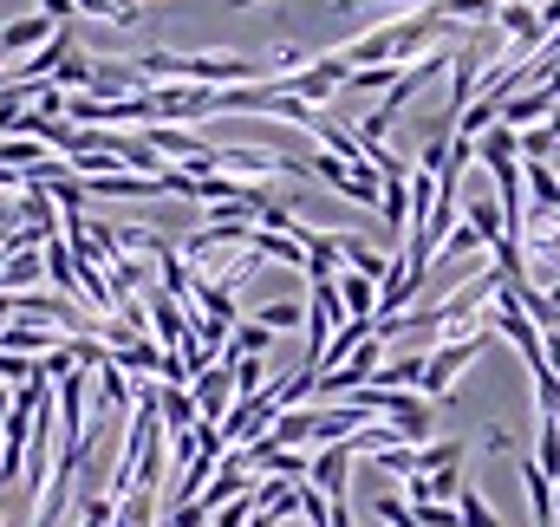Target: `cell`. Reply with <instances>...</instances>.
Here are the masks:
<instances>
[{"mask_svg":"<svg viewBox=\"0 0 560 527\" xmlns=\"http://www.w3.org/2000/svg\"><path fill=\"white\" fill-rule=\"evenodd\" d=\"M482 352H489V326H482V332H469V339H443V346L423 359V385H418V391L430 397V403H443V397L456 391V378H463Z\"/></svg>","mask_w":560,"mask_h":527,"instance_id":"1","label":"cell"},{"mask_svg":"<svg viewBox=\"0 0 560 527\" xmlns=\"http://www.w3.org/2000/svg\"><path fill=\"white\" fill-rule=\"evenodd\" d=\"M346 79H352V66H346L339 52H319V59H306V66H300L293 79H280V85H287L293 98H306V105L319 112V105H326L332 92H346Z\"/></svg>","mask_w":560,"mask_h":527,"instance_id":"2","label":"cell"},{"mask_svg":"<svg viewBox=\"0 0 560 527\" xmlns=\"http://www.w3.org/2000/svg\"><path fill=\"white\" fill-rule=\"evenodd\" d=\"M346 476H352V443H319V456L306 462V489H319L326 502H346Z\"/></svg>","mask_w":560,"mask_h":527,"instance_id":"3","label":"cell"},{"mask_svg":"<svg viewBox=\"0 0 560 527\" xmlns=\"http://www.w3.org/2000/svg\"><path fill=\"white\" fill-rule=\"evenodd\" d=\"M189 403H196V417H202V423H215V430H222V417H229V403H235V378H229V365L196 372V378H189Z\"/></svg>","mask_w":560,"mask_h":527,"instance_id":"4","label":"cell"},{"mask_svg":"<svg viewBox=\"0 0 560 527\" xmlns=\"http://www.w3.org/2000/svg\"><path fill=\"white\" fill-rule=\"evenodd\" d=\"M52 33H59V20H46V13H20V20L0 26V59H26V52H39Z\"/></svg>","mask_w":560,"mask_h":527,"instance_id":"5","label":"cell"},{"mask_svg":"<svg viewBox=\"0 0 560 527\" xmlns=\"http://www.w3.org/2000/svg\"><path fill=\"white\" fill-rule=\"evenodd\" d=\"M85 92H92V98H138L150 85H143V72L131 59H92V85H85Z\"/></svg>","mask_w":560,"mask_h":527,"instance_id":"6","label":"cell"},{"mask_svg":"<svg viewBox=\"0 0 560 527\" xmlns=\"http://www.w3.org/2000/svg\"><path fill=\"white\" fill-rule=\"evenodd\" d=\"M555 105H560V98L548 92V85H528V92H515V98L502 105V125H509V131H535Z\"/></svg>","mask_w":560,"mask_h":527,"instance_id":"7","label":"cell"},{"mask_svg":"<svg viewBox=\"0 0 560 527\" xmlns=\"http://www.w3.org/2000/svg\"><path fill=\"white\" fill-rule=\"evenodd\" d=\"M522 189H528V215H560V169L555 163H522Z\"/></svg>","mask_w":560,"mask_h":527,"instance_id":"8","label":"cell"},{"mask_svg":"<svg viewBox=\"0 0 560 527\" xmlns=\"http://www.w3.org/2000/svg\"><path fill=\"white\" fill-rule=\"evenodd\" d=\"M156 417H163V436H183L196 430V403H189V385H156Z\"/></svg>","mask_w":560,"mask_h":527,"instance_id":"9","label":"cell"},{"mask_svg":"<svg viewBox=\"0 0 560 527\" xmlns=\"http://www.w3.org/2000/svg\"><path fill=\"white\" fill-rule=\"evenodd\" d=\"M332 286H339L346 319H378V280H365V273H339Z\"/></svg>","mask_w":560,"mask_h":527,"instance_id":"10","label":"cell"},{"mask_svg":"<svg viewBox=\"0 0 560 527\" xmlns=\"http://www.w3.org/2000/svg\"><path fill=\"white\" fill-rule=\"evenodd\" d=\"M46 280V255L39 248H26V255H7L0 261V293H33Z\"/></svg>","mask_w":560,"mask_h":527,"instance_id":"11","label":"cell"},{"mask_svg":"<svg viewBox=\"0 0 560 527\" xmlns=\"http://www.w3.org/2000/svg\"><path fill=\"white\" fill-rule=\"evenodd\" d=\"M46 280H52V293H66V300H79V261H72V248H66V235H52L46 248Z\"/></svg>","mask_w":560,"mask_h":527,"instance_id":"12","label":"cell"},{"mask_svg":"<svg viewBox=\"0 0 560 527\" xmlns=\"http://www.w3.org/2000/svg\"><path fill=\"white\" fill-rule=\"evenodd\" d=\"M92 403H98V410H131L138 391H131V378H125L118 365H98V372H92Z\"/></svg>","mask_w":560,"mask_h":527,"instance_id":"13","label":"cell"},{"mask_svg":"<svg viewBox=\"0 0 560 527\" xmlns=\"http://www.w3.org/2000/svg\"><path fill=\"white\" fill-rule=\"evenodd\" d=\"M423 359H430V352H405V359L378 365V372H372V391H405V385H423Z\"/></svg>","mask_w":560,"mask_h":527,"instance_id":"14","label":"cell"},{"mask_svg":"<svg viewBox=\"0 0 560 527\" xmlns=\"http://www.w3.org/2000/svg\"><path fill=\"white\" fill-rule=\"evenodd\" d=\"M463 222L482 235V248H495V242H509V222H502V202H489V196H476L469 209H463Z\"/></svg>","mask_w":560,"mask_h":527,"instance_id":"15","label":"cell"},{"mask_svg":"<svg viewBox=\"0 0 560 527\" xmlns=\"http://www.w3.org/2000/svg\"><path fill=\"white\" fill-rule=\"evenodd\" d=\"M46 156H52V150H46L39 137H0V169H20V176H26V169H39Z\"/></svg>","mask_w":560,"mask_h":527,"instance_id":"16","label":"cell"},{"mask_svg":"<svg viewBox=\"0 0 560 527\" xmlns=\"http://www.w3.org/2000/svg\"><path fill=\"white\" fill-rule=\"evenodd\" d=\"M52 85H59L66 98H72V92H85V85H92V52H85V46H72V52L52 66Z\"/></svg>","mask_w":560,"mask_h":527,"instance_id":"17","label":"cell"},{"mask_svg":"<svg viewBox=\"0 0 560 527\" xmlns=\"http://www.w3.org/2000/svg\"><path fill=\"white\" fill-rule=\"evenodd\" d=\"M495 7H502V0H430V13H436L443 26H450V20H469V26H489V20H495Z\"/></svg>","mask_w":560,"mask_h":527,"instance_id":"18","label":"cell"},{"mask_svg":"<svg viewBox=\"0 0 560 527\" xmlns=\"http://www.w3.org/2000/svg\"><path fill=\"white\" fill-rule=\"evenodd\" d=\"M222 365H229V378H235V397L268 391V365H261V359H222Z\"/></svg>","mask_w":560,"mask_h":527,"instance_id":"19","label":"cell"},{"mask_svg":"<svg viewBox=\"0 0 560 527\" xmlns=\"http://www.w3.org/2000/svg\"><path fill=\"white\" fill-rule=\"evenodd\" d=\"M456 515H463V527H502V515L482 502V489H476V482H463V495H456Z\"/></svg>","mask_w":560,"mask_h":527,"instance_id":"20","label":"cell"},{"mask_svg":"<svg viewBox=\"0 0 560 527\" xmlns=\"http://www.w3.org/2000/svg\"><path fill=\"white\" fill-rule=\"evenodd\" d=\"M255 319H261L268 332H293V326H306V306H300V300H268Z\"/></svg>","mask_w":560,"mask_h":527,"instance_id":"21","label":"cell"},{"mask_svg":"<svg viewBox=\"0 0 560 527\" xmlns=\"http://www.w3.org/2000/svg\"><path fill=\"white\" fill-rule=\"evenodd\" d=\"M456 462H463V443H418V476L456 469Z\"/></svg>","mask_w":560,"mask_h":527,"instance_id":"22","label":"cell"},{"mask_svg":"<svg viewBox=\"0 0 560 527\" xmlns=\"http://www.w3.org/2000/svg\"><path fill=\"white\" fill-rule=\"evenodd\" d=\"M372 515H378L385 527H418V508H411L405 495H392V489H385V495H372Z\"/></svg>","mask_w":560,"mask_h":527,"instance_id":"23","label":"cell"},{"mask_svg":"<svg viewBox=\"0 0 560 527\" xmlns=\"http://www.w3.org/2000/svg\"><path fill=\"white\" fill-rule=\"evenodd\" d=\"M398 72H405V66H359V72L346 79V92H392Z\"/></svg>","mask_w":560,"mask_h":527,"instance_id":"24","label":"cell"},{"mask_svg":"<svg viewBox=\"0 0 560 527\" xmlns=\"http://www.w3.org/2000/svg\"><path fill=\"white\" fill-rule=\"evenodd\" d=\"M248 515H255V489H248V495H235V502H222V508L209 515V527H248Z\"/></svg>","mask_w":560,"mask_h":527,"instance_id":"25","label":"cell"},{"mask_svg":"<svg viewBox=\"0 0 560 527\" xmlns=\"http://www.w3.org/2000/svg\"><path fill=\"white\" fill-rule=\"evenodd\" d=\"M418 527H463V515H456V502H423Z\"/></svg>","mask_w":560,"mask_h":527,"instance_id":"26","label":"cell"},{"mask_svg":"<svg viewBox=\"0 0 560 527\" xmlns=\"http://www.w3.org/2000/svg\"><path fill=\"white\" fill-rule=\"evenodd\" d=\"M482 449H489V456H515V436H509L502 423H489V436H482Z\"/></svg>","mask_w":560,"mask_h":527,"instance_id":"27","label":"cell"},{"mask_svg":"<svg viewBox=\"0 0 560 527\" xmlns=\"http://www.w3.org/2000/svg\"><path fill=\"white\" fill-rule=\"evenodd\" d=\"M248 527H280V515H268V508H255V515H248Z\"/></svg>","mask_w":560,"mask_h":527,"instance_id":"28","label":"cell"},{"mask_svg":"<svg viewBox=\"0 0 560 527\" xmlns=\"http://www.w3.org/2000/svg\"><path fill=\"white\" fill-rule=\"evenodd\" d=\"M13 391H20V385H0V423H7V410H13Z\"/></svg>","mask_w":560,"mask_h":527,"instance_id":"29","label":"cell"},{"mask_svg":"<svg viewBox=\"0 0 560 527\" xmlns=\"http://www.w3.org/2000/svg\"><path fill=\"white\" fill-rule=\"evenodd\" d=\"M7 319H13V293H0V326H7Z\"/></svg>","mask_w":560,"mask_h":527,"instance_id":"30","label":"cell"},{"mask_svg":"<svg viewBox=\"0 0 560 527\" xmlns=\"http://www.w3.org/2000/svg\"><path fill=\"white\" fill-rule=\"evenodd\" d=\"M555 522H560V476H555Z\"/></svg>","mask_w":560,"mask_h":527,"instance_id":"31","label":"cell"},{"mask_svg":"<svg viewBox=\"0 0 560 527\" xmlns=\"http://www.w3.org/2000/svg\"><path fill=\"white\" fill-rule=\"evenodd\" d=\"M0 527H7V502H0Z\"/></svg>","mask_w":560,"mask_h":527,"instance_id":"32","label":"cell"},{"mask_svg":"<svg viewBox=\"0 0 560 527\" xmlns=\"http://www.w3.org/2000/svg\"><path fill=\"white\" fill-rule=\"evenodd\" d=\"M555 169H560V163H555Z\"/></svg>","mask_w":560,"mask_h":527,"instance_id":"33","label":"cell"}]
</instances>
